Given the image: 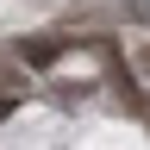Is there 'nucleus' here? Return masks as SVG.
Wrapping results in <instances>:
<instances>
[{
    "mask_svg": "<svg viewBox=\"0 0 150 150\" xmlns=\"http://www.w3.org/2000/svg\"><path fill=\"white\" fill-rule=\"evenodd\" d=\"M19 100H25V94H0V125H6L13 112H19Z\"/></svg>",
    "mask_w": 150,
    "mask_h": 150,
    "instance_id": "20e7f679",
    "label": "nucleus"
},
{
    "mask_svg": "<svg viewBox=\"0 0 150 150\" xmlns=\"http://www.w3.org/2000/svg\"><path fill=\"white\" fill-rule=\"evenodd\" d=\"M138 69L150 75V38H144V44H138Z\"/></svg>",
    "mask_w": 150,
    "mask_h": 150,
    "instance_id": "39448f33",
    "label": "nucleus"
},
{
    "mask_svg": "<svg viewBox=\"0 0 150 150\" xmlns=\"http://www.w3.org/2000/svg\"><path fill=\"white\" fill-rule=\"evenodd\" d=\"M69 50V38H56V31H38V38H19V63L25 69H50L56 56Z\"/></svg>",
    "mask_w": 150,
    "mask_h": 150,
    "instance_id": "f257e3e1",
    "label": "nucleus"
},
{
    "mask_svg": "<svg viewBox=\"0 0 150 150\" xmlns=\"http://www.w3.org/2000/svg\"><path fill=\"white\" fill-rule=\"evenodd\" d=\"M125 19H138V25H150V0H125Z\"/></svg>",
    "mask_w": 150,
    "mask_h": 150,
    "instance_id": "7ed1b4c3",
    "label": "nucleus"
},
{
    "mask_svg": "<svg viewBox=\"0 0 150 150\" xmlns=\"http://www.w3.org/2000/svg\"><path fill=\"white\" fill-rule=\"evenodd\" d=\"M0 94H25V69H13V63H0Z\"/></svg>",
    "mask_w": 150,
    "mask_h": 150,
    "instance_id": "f03ea898",
    "label": "nucleus"
}]
</instances>
